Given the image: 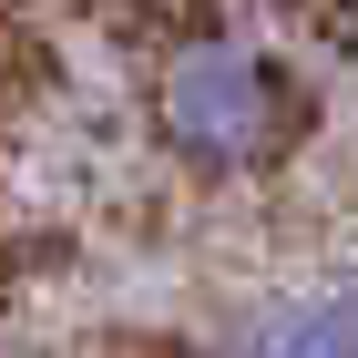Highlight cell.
I'll return each mask as SVG.
<instances>
[{"label": "cell", "instance_id": "6da1fadb", "mask_svg": "<svg viewBox=\"0 0 358 358\" xmlns=\"http://www.w3.org/2000/svg\"><path fill=\"white\" fill-rule=\"evenodd\" d=\"M276 103H287V92H276V72L246 41H194L164 72V134L185 143L194 164H246V154H266Z\"/></svg>", "mask_w": 358, "mask_h": 358}, {"label": "cell", "instance_id": "7a4b0ae2", "mask_svg": "<svg viewBox=\"0 0 358 358\" xmlns=\"http://www.w3.org/2000/svg\"><path fill=\"white\" fill-rule=\"evenodd\" d=\"M225 358H358V276L348 287H317V297L256 317Z\"/></svg>", "mask_w": 358, "mask_h": 358}]
</instances>
